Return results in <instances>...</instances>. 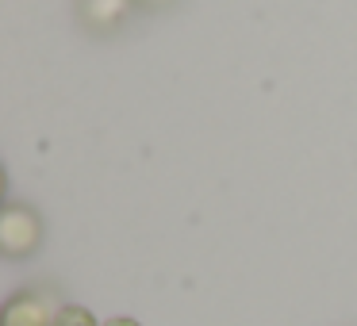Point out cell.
Wrapping results in <instances>:
<instances>
[{"label":"cell","mask_w":357,"mask_h":326,"mask_svg":"<svg viewBox=\"0 0 357 326\" xmlns=\"http://www.w3.org/2000/svg\"><path fill=\"white\" fill-rule=\"evenodd\" d=\"M39 246V215L31 208H16L12 203L0 215V249L8 257H24Z\"/></svg>","instance_id":"1"},{"label":"cell","mask_w":357,"mask_h":326,"mask_svg":"<svg viewBox=\"0 0 357 326\" xmlns=\"http://www.w3.org/2000/svg\"><path fill=\"white\" fill-rule=\"evenodd\" d=\"M4 326H54V315H50L43 295L20 292V295H12L8 307H4Z\"/></svg>","instance_id":"2"},{"label":"cell","mask_w":357,"mask_h":326,"mask_svg":"<svg viewBox=\"0 0 357 326\" xmlns=\"http://www.w3.org/2000/svg\"><path fill=\"white\" fill-rule=\"evenodd\" d=\"M135 0H81V20L93 31H112L131 16Z\"/></svg>","instance_id":"3"},{"label":"cell","mask_w":357,"mask_h":326,"mask_svg":"<svg viewBox=\"0 0 357 326\" xmlns=\"http://www.w3.org/2000/svg\"><path fill=\"white\" fill-rule=\"evenodd\" d=\"M54 326H96L93 311L77 307V303H66V307L54 311Z\"/></svg>","instance_id":"4"},{"label":"cell","mask_w":357,"mask_h":326,"mask_svg":"<svg viewBox=\"0 0 357 326\" xmlns=\"http://www.w3.org/2000/svg\"><path fill=\"white\" fill-rule=\"evenodd\" d=\"M104 326H139V323H135V318H108Z\"/></svg>","instance_id":"5"},{"label":"cell","mask_w":357,"mask_h":326,"mask_svg":"<svg viewBox=\"0 0 357 326\" xmlns=\"http://www.w3.org/2000/svg\"><path fill=\"white\" fill-rule=\"evenodd\" d=\"M146 4H169V0H146Z\"/></svg>","instance_id":"6"}]
</instances>
